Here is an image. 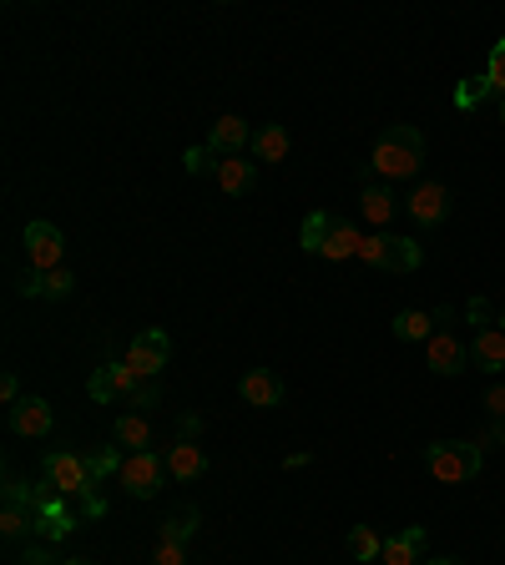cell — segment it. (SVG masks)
<instances>
[{"label": "cell", "instance_id": "cell-1", "mask_svg": "<svg viewBox=\"0 0 505 565\" xmlns=\"http://www.w3.org/2000/svg\"><path fill=\"white\" fill-rule=\"evenodd\" d=\"M419 162H425V131L400 121V127L379 131L375 152H369V172L384 177V182H404V177L419 172Z\"/></svg>", "mask_w": 505, "mask_h": 565}, {"label": "cell", "instance_id": "cell-2", "mask_svg": "<svg viewBox=\"0 0 505 565\" xmlns=\"http://www.w3.org/2000/svg\"><path fill=\"white\" fill-rule=\"evenodd\" d=\"M425 470L440 485H465V479H476L485 470V450H480L476 439H434L430 450H425Z\"/></svg>", "mask_w": 505, "mask_h": 565}, {"label": "cell", "instance_id": "cell-3", "mask_svg": "<svg viewBox=\"0 0 505 565\" xmlns=\"http://www.w3.org/2000/svg\"><path fill=\"white\" fill-rule=\"evenodd\" d=\"M359 262L375 273H415L425 268V247L415 237H390V232H364L359 237Z\"/></svg>", "mask_w": 505, "mask_h": 565}, {"label": "cell", "instance_id": "cell-4", "mask_svg": "<svg viewBox=\"0 0 505 565\" xmlns=\"http://www.w3.org/2000/svg\"><path fill=\"white\" fill-rule=\"evenodd\" d=\"M41 475H46V485L56 495H66V500H91L97 495V470H91V460L87 454H72V450H51L41 460Z\"/></svg>", "mask_w": 505, "mask_h": 565}, {"label": "cell", "instance_id": "cell-5", "mask_svg": "<svg viewBox=\"0 0 505 565\" xmlns=\"http://www.w3.org/2000/svg\"><path fill=\"white\" fill-rule=\"evenodd\" d=\"M465 319L476 323V338H470V363L485 369V374H505V329L491 319V304H485V298H470V304H465Z\"/></svg>", "mask_w": 505, "mask_h": 565}, {"label": "cell", "instance_id": "cell-6", "mask_svg": "<svg viewBox=\"0 0 505 565\" xmlns=\"http://www.w3.org/2000/svg\"><path fill=\"white\" fill-rule=\"evenodd\" d=\"M434 334L430 344H425V359H430V369L440 378H460L465 369H470V338L460 334V329H450V313H434Z\"/></svg>", "mask_w": 505, "mask_h": 565}, {"label": "cell", "instance_id": "cell-7", "mask_svg": "<svg viewBox=\"0 0 505 565\" xmlns=\"http://www.w3.org/2000/svg\"><path fill=\"white\" fill-rule=\"evenodd\" d=\"M30 515H36V530H41L46 540H61V536H72V530H81V505L66 500V495H56L46 479L36 485V505H30Z\"/></svg>", "mask_w": 505, "mask_h": 565}, {"label": "cell", "instance_id": "cell-8", "mask_svg": "<svg viewBox=\"0 0 505 565\" xmlns=\"http://www.w3.org/2000/svg\"><path fill=\"white\" fill-rule=\"evenodd\" d=\"M162 479H167V460H162L157 450H137L122 460V470H116V485L131 495V500H152V495L162 490Z\"/></svg>", "mask_w": 505, "mask_h": 565}, {"label": "cell", "instance_id": "cell-9", "mask_svg": "<svg viewBox=\"0 0 505 565\" xmlns=\"http://www.w3.org/2000/svg\"><path fill=\"white\" fill-rule=\"evenodd\" d=\"M26 258H30V273L66 268V237H61L56 222H26Z\"/></svg>", "mask_w": 505, "mask_h": 565}, {"label": "cell", "instance_id": "cell-10", "mask_svg": "<svg viewBox=\"0 0 505 565\" xmlns=\"http://www.w3.org/2000/svg\"><path fill=\"white\" fill-rule=\"evenodd\" d=\"M167 354H173L167 334H162V329H142V334L131 338L127 354H122V363H127L137 378H157L162 369H167Z\"/></svg>", "mask_w": 505, "mask_h": 565}, {"label": "cell", "instance_id": "cell-11", "mask_svg": "<svg viewBox=\"0 0 505 565\" xmlns=\"http://www.w3.org/2000/svg\"><path fill=\"white\" fill-rule=\"evenodd\" d=\"M147 378H137L127 369V363H101L97 374L87 378V389H91V399H97V405H131V399H137V389H142Z\"/></svg>", "mask_w": 505, "mask_h": 565}, {"label": "cell", "instance_id": "cell-12", "mask_svg": "<svg viewBox=\"0 0 505 565\" xmlns=\"http://www.w3.org/2000/svg\"><path fill=\"white\" fill-rule=\"evenodd\" d=\"M11 429L21 439H46L51 429H56V414H51V405H46V399H36V394H30V399H21V405L11 409Z\"/></svg>", "mask_w": 505, "mask_h": 565}, {"label": "cell", "instance_id": "cell-13", "mask_svg": "<svg viewBox=\"0 0 505 565\" xmlns=\"http://www.w3.org/2000/svg\"><path fill=\"white\" fill-rule=\"evenodd\" d=\"M409 218H415L419 228L445 222L450 218V188H445V182H419L415 197H409Z\"/></svg>", "mask_w": 505, "mask_h": 565}, {"label": "cell", "instance_id": "cell-14", "mask_svg": "<svg viewBox=\"0 0 505 565\" xmlns=\"http://www.w3.org/2000/svg\"><path fill=\"white\" fill-rule=\"evenodd\" d=\"M162 460H167V475H173L177 485H192V479L207 470V454H202V445H198V439H182V435L167 445V454H162Z\"/></svg>", "mask_w": 505, "mask_h": 565}, {"label": "cell", "instance_id": "cell-15", "mask_svg": "<svg viewBox=\"0 0 505 565\" xmlns=\"http://www.w3.org/2000/svg\"><path fill=\"white\" fill-rule=\"evenodd\" d=\"M207 146L217 157H243V146H253V127L243 116H217L213 131H207Z\"/></svg>", "mask_w": 505, "mask_h": 565}, {"label": "cell", "instance_id": "cell-16", "mask_svg": "<svg viewBox=\"0 0 505 565\" xmlns=\"http://www.w3.org/2000/svg\"><path fill=\"white\" fill-rule=\"evenodd\" d=\"M425 525H404V530H394L390 540H384V555L379 561L384 565H425L419 555H425Z\"/></svg>", "mask_w": 505, "mask_h": 565}, {"label": "cell", "instance_id": "cell-17", "mask_svg": "<svg viewBox=\"0 0 505 565\" xmlns=\"http://www.w3.org/2000/svg\"><path fill=\"white\" fill-rule=\"evenodd\" d=\"M243 405L278 409V405H283V378H278L274 369H248V374H243Z\"/></svg>", "mask_w": 505, "mask_h": 565}, {"label": "cell", "instance_id": "cell-18", "mask_svg": "<svg viewBox=\"0 0 505 565\" xmlns=\"http://www.w3.org/2000/svg\"><path fill=\"white\" fill-rule=\"evenodd\" d=\"M112 445H122L127 454L152 450V420H147V414H137V409L116 414V424H112Z\"/></svg>", "mask_w": 505, "mask_h": 565}, {"label": "cell", "instance_id": "cell-19", "mask_svg": "<svg viewBox=\"0 0 505 565\" xmlns=\"http://www.w3.org/2000/svg\"><path fill=\"white\" fill-rule=\"evenodd\" d=\"M213 182L223 192H253V182H258V162H248V157H223L217 162V172H213Z\"/></svg>", "mask_w": 505, "mask_h": 565}, {"label": "cell", "instance_id": "cell-20", "mask_svg": "<svg viewBox=\"0 0 505 565\" xmlns=\"http://www.w3.org/2000/svg\"><path fill=\"white\" fill-rule=\"evenodd\" d=\"M72 288H76L72 268H56V273H26V283H21L26 298H72Z\"/></svg>", "mask_w": 505, "mask_h": 565}, {"label": "cell", "instance_id": "cell-21", "mask_svg": "<svg viewBox=\"0 0 505 565\" xmlns=\"http://www.w3.org/2000/svg\"><path fill=\"white\" fill-rule=\"evenodd\" d=\"M359 237H364V232H354V222L333 213V222H329V243H324V253H318V258H333V262L359 258Z\"/></svg>", "mask_w": 505, "mask_h": 565}, {"label": "cell", "instance_id": "cell-22", "mask_svg": "<svg viewBox=\"0 0 505 565\" xmlns=\"http://www.w3.org/2000/svg\"><path fill=\"white\" fill-rule=\"evenodd\" d=\"M248 152H253V162H289V152H293V137L283 127H263V131H253V146H248Z\"/></svg>", "mask_w": 505, "mask_h": 565}, {"label": "cell", "instance_id": "cell-23", "mask_svg": "<svg viewBox=\"0 0 505 565\" xmlns=\"http://www.w3.org/2000/svg\"><path fill=\"white\" fill-rule=\"evenodd\" d=\"M359 218L375 222V228H390L394 222V192L379 188V182H369V188L359 192Z\"/></svg>", "mask_w": 505, "mask_h": 565}, {"label": "cell", "instance_id": "cell-24", "mask_svg": "<svg viewBox=\"0 0 505 565\" xmlns=\"http://www.w3.org/2000/svg\"><path fill=\"white\" fill-rule=\"evenodd\" d=\"M434 313H425V308H409V313H400L394 319V338H404V344H430V334H434Z\"/></svg>", "mask_w": 505, "mask_h": 565}, {"label": "cell", "instance_id": "cell-25", "mask_svg": "<svg viewBox=\"0 0 505 565\" xmlns=\"http://www.w3.org/2000/svg\"><path fill=\"white\" fill-rule=\"evenodd\" d=\"M491 97H495L491 76H470V81H460V87H455V106H460V112H476V106H485Z\"/></svg>", "mask_w": 505, "mask_h": 565}, {"label": "cell", "instance_id": "cell-26", "mask_svg": "<svg viewBox=\"0 0 505 565\" xmlns=\"http://www.w3.org/2000/svg\"><path fill=\"white\" fill-rule=\"evenodd\" d=\"M349 551H354V561H379L384 555V540H379L375 525H354L349 530Z\"/></svg>", "mask_w": 505, "mask_h": 565}, {"label": "cell", "instance_id": "cell-27", "mask_svg": "<svg viewBox=\"0 0 505 565\" xmlns=\"http://www.w3.org/2000/svg\"><path fill=\"white\" fill-rule=\"evenodd\" d=\"M329 222H333V213H308L303 218V253H324V243H329Z\"/></svg>", "mask_w": 505, "mask_h": 565}, {"label": "cell", "instance_id": "cell-28", "mask_svg": "<svg viewBox=\"0 0 505 565\" xmlns=\"http://www.w3.org/2000/svg\"><path fill=\"white\" fill-rule=\"evenodd\" d=\"M198 510H177V515H167V521H162V530H157V536L162 540H182V545H188V540L192 536H198Z\"/></svg>", "mask_w": 505, "mask_h": 565}, {"label": "cell", "instance_id": "cell-29", "mask_svg": "<svg viewBox=\"0 0 505 565\" xmlns=\"http://www.w3.org/2000/svg\"><path fill=\"white\" fill-rule=\"evenodd\" d=\"M26 530H36V515H30L26 505H5V510H0V536H5V540H21Z\"/></svg>", "mask_w": 505, "mask_h": 565}, {"label": "cell", "instance_id": "cell-30", "mask_svg": "<svg viewBox=\"0 0 505 565\" xmlns=\"http://www.w3.org/2000/svg\"><path fill=\"white\" fill-rule=\"evenodd\" d=\"M152 565H188V545L182 540H162L152 545Z\"/></svg>", "mask_w": 505, "mask_h": 565}, {"label": "cell", "instance_id": "cell-31", "mask_svg": "<svg viewBox=\"0 0 505 565\" xmlns=\"http://www.w3.org/2000/svg\"><path fill=\"white\" fill-rule=\"evenodd\" d=\"M182 162H188L192 177H202V172H217V162H223V157H217L213 146L202 142V146H188V157H182Z\"/></svg>", "mask_w": 505, "mask_h": 565}, {"label": "cell", "instance_id": "cell-32", "mask_svg": "<svg viewBox=\"0 0 505 565\" xmlns=\"http://www.w3.org/2000/svg\"><path fill=\"white\" fill-rule=\"evenodd\" d=\"M485 76H491L495 97H505V36L491 46V61H485Z\"/></svg>", "mask_w": 505, "mask_h": 565}, {"label": "cell", "instance_id": "cell-33", "mask_svg": "<svg viewBox=\"0 0 505 565\" xmlns=\"http://www.w3.org/2000/svg\"><path fill=\"white\" fill-rule=\"evenodd\" d=\"M485 409H491L495 420H505V384H491V389H485Z\"/></svg>", "mask_w": 505, "mask_h": 565}, {"label": "cell", "instance_id": "cell-34", "mask_svg": "<svg viewBox=\"0 0 505 565\" xmlns=\"http://www.w3.org/2000/svg\"><path fill=\"white\" fill-rule=\"evenodd\" d=\"M0 399H5V405H21V378H15V374H5V378H0Z\"/></svg>", "mask_w": 505, "mask_h": 565}, {"label": "cell", "instance_id": "cell-35", "mask_svg": "<svg viewBox=\"0 0 505 565\" xmlns=\"http://www.w3.org/2000/svg\"><path fill=\"white\" fill-rule=\"evenodd\" d=\"M21 565H61V561H56L51 551H46V545H30V551L21 555Z\"/></svg>", "mask_w": 505, "mask_h": 565}, {"label": "cell", "instance_id": "cell-36", "mask_svg": "<svg viewBox=\"0 0 505 565\" xmlns=\"http://www.w3.org/2000/svg\"><path fill=\"white\" fill-rule=\"evenodd\" d=\"M491 439H501V450H505V420H495L491 429H485V435H476V445H480V450H485Z\"/></svg>", "mask_w": 505, "mask_h": 565}, {"label": "cell", "instance_id": "cell-37", "mask_svg": "<svg viewBox=\"0 0 505 565\" xmlns=\"http://www.w3.org/2000/svg\"><path fill=\"white\" fill-rule=\"evenodd\" d=\"M177 435H182V439H198V435H202V420H198V414H188V420L177 424Z\"/></svg>", "mask_w": 505, "mask_h": 565}, {"label": "cell", "instance_id": "cell-38", "mask_svg": "<svg viewBox=\"0 0 505 565\" xmlns=\"http://www.w3.org/2000/svg\"><path fill=\"white\" fill-rule=\"evenodd\" d=\"M425 565H465V561H455V555H440V561H425Z\"/></svg>", "mask_w": 505, "mask_h": 565}, {"label": "cell", "instance_id": "cell-39", "mask_svg": "<svg viewBox=\"0 0 505 565\" xmlns=\"http://www.w3.org/2000/svg\"><path fill=\"white\" fill-rule=\"evenodd\" d=\"M61 565H91V561H81V555H66V561H61Z\"/></svg>", "mask_w": 505, "mask_h": 565}, {"label": "cell", "instance_id": "cell-40", "mask_svg": "<svg viewBox=\"0 0 505 565\" xmlns=\"http://www.w3.org/2000/svg\"><path fill=\"white\" fill-rule=\"evenodd\" d=\"M495 323H501V329H505V308H501V313H495Z\"/></svg>", "mask_w": 505, "mask_h": 565}, {"label": "cell", "instance_id": "cell-41", "mask_svg": "<svg viewBox=\"0 0 505 565\" xmlns=\"http://www.w3.org/2000/svg\"><path fill=\"white\" fill-rule=\"evenodd\" d=\"M501 121H505V97H501Z\"/></svg>", "mask_w": 505, "mask_h": 565}]
</instances>
